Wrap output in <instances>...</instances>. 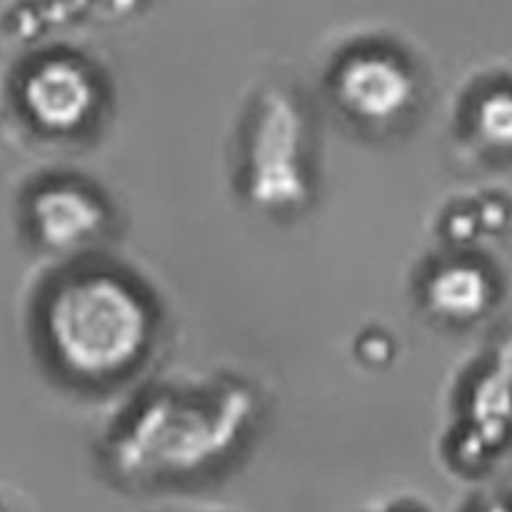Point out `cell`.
<instances>
[{
	"instance_id": "1",
	"label": "cell",
	"mask_w": 512,
	"mask_h": 512,
	"mask_svg": "<svg viewBox=\"0 0 512 512\" xmlns=\"http://www.w3.org/2000/svg\"><path fill=\"white\" fill-rule=\"evenodd\" d=\"M250 410L253 398L235 385L158 395L115 440V468L130 478H165L205 468L233 448Z\"/></svg>"
},
{
	"instance_id": "2",
	"label": "cell",
	"mask_w": 512,
	"mask_h": 512,
	"mask_svg": "<svg viewBox=\"0 0 512 512\" xmlns=\"http://www.w3.org/2000/svg\"><path fill=\"white\" fill-rule=\"evenodd\" d=\"M45 330L68 373L113 380L143 358L153 320L145 300L125 280L83 275L53 295Z\"/></svg>"
},
{
	"instance_id": "3",
	"label": "cell",
	"mask_w": 512,
	"mask_h": 512,
	"mask_svg": "<svg viewBox=\"0 0 512 512\" xmlns=\"http://www.w3.org/2000/svg\"><path fill=\"white\" fill-rule=\"evenodd\" d=\"M303 115L293 98L270 90L258 105L248 143V195L263 210H293L308 198Z\"/></svg>"
},
{
	"instance_id": "4",
	"label": "cell",
	"mask_w": 512,
	"mask_h": 512,
	"mask_svg": "<svg viewBox=\"0 0 512 512\" xmlns=\"http://www.w3.org/2000/svg\"><path fill=\"white\" fill-rule=\"evenodd\" d=\"M335 98L365 123H390L413 105L415 80L398 58L358 53L335 70Z\"/></svg>"
},
{
	"instance_id": "5",
	"label": "cell",
	"mask_w": 512,
	"mask_h": 512,
	"mask_svg": "<svg viewBox=\"0 0 512 512\" xmlns=\"http://www.w3.org/2000/svg\"><path fill=\"white\" fill-rule=\"evenodd\" d=\"M25 108L43 128L70 133L93 118L98 108V85L83 65L73 60H50L25 80Z\"/></svg>"
},
{
	"instance_id": "6",
	"label": "cell",
	"mask_w": 512,
	"mask_h": 512,
	"mask_svg": "<svg viewBox=\"0 0 512 512\" xmlns=\"http://www.w3.org/2000/svg\"><path fill=\"white\" fill-rule=\"evenodd\" d=\"M33 223L45 245L68 250L88 243L103 230L105 210L88 190L75 185H55L35 198Z\"/></svg>"
},
{
	"instance_id": "7",
	"label": "cell",
	"mask_w": 512,
	"mask_h": 512,
	"mask_svg": "<svg viewBox=\"0 0 512 512\" xmlns=\"http://www.w3.org/2000/svg\"><path fill=\"white\" fill-rule=\"evenodd\" d=\"M430 310L445 320H468L483 310L488 300V283L483 273L470 265H445L425 288Z\"/></svg>"
},
{
	"instance_id": "8",
	"label": "cell",
	"mask_w": 512,
	"mask_h": 512,
	"mask_svg": "<svg viewBox=\"0 0 512 512\" xmlns=\"http://www.w3.org/2000/svg\"><path fill=\"white\" fill-rule=\"evenodd\" d=\"M478 130L490 143H512V98L490 95L478 105Z\"/></svg>"
}]
</instances>
